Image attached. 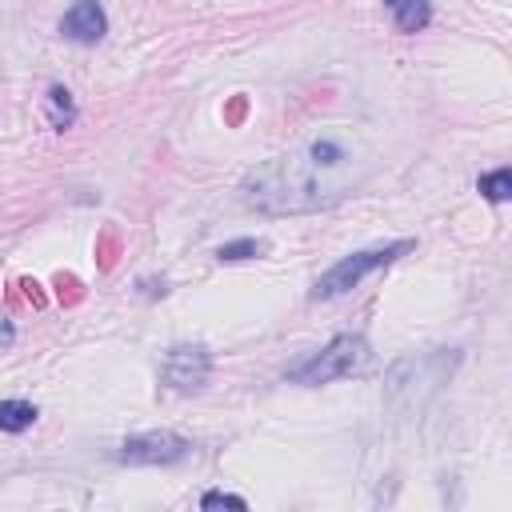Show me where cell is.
I'll return each mask as SVG.
<instances>
[{
  "mask_svg": "<svg viewBox=\"0 0 512 512\" xmlns=\"http://www.w3.org/2000/svg\"><path fill=\"white\" fill-rule=\"evenodd\" d=\"M376 168L372 152L348 136H312L260 168H252L240 184V200L268 216L316 212L344 200L352 188L368 180Z\"/></svg>",
  "mask_w": 512,
  "mask_h": 512,
  "instance_id": "cell-1",
  "label": "cell"
},
{
  "mask_svg": "<svg viewBox=\"0 0 512 512\" xmlns=\"http://www.w3.org/2000/svg\"><path fill=\"white\" fill-rule=\"evenodd\" d=\"M368 340L364 336H336L332 344H324L320 352H312L308 360L288 368L292 384H328L340 376H356L368 368Z\"/></svg>",
  "mask_w": 512,
  "mask_h": 512,
  "instance_id": "cell-2",
  "label": "cell"
},
{
  "mask_svg": "<svg viewBox=\"0 0 512 512\" xmlns=\"http://www.w3.org/2000/svg\"><path fill=\"white\" fill-rule=\"evenodd\" d=\"M412 248V240H396V244H388V248H364V252H352V256H344V260H336L316 284H312V300H332V296H340V292H348V288H356L368 272H376V268H384V264H392L396 256H404Z\"/></svg>",
  "mask_w": 512,
  "mask_h": 512,
  "instance_id": "cell-3",
  "label": "cell"
},
{
  "mask_svg": "<svg viewBox=\"0 0 512 512\" xmlns=\"http://www.w3.org/2000/svg\"><path fill=\"white\" fill-rule=\"evenodd\" d=\"M160 376H164L168 388L196 392V388H204L208 376H212V356H208V348H200V344H176V348L164 356Z\"/></svg>",
  "mask_w": 512,
  "mask_h": 512,
  "instance_id": "cell-4",
  "label": "cell"
},
{
  "mask_svg": "<svg viewBox=\"0 0 512 512\" xmlns=\"http://www.w3.org/2000/svg\"><path fill=\"white\" fill-rule=\"evenodd\" d=\"M188 452H192V444L176 432H140V436H128L120 444L124 464H176Z\"/></svg>",
  "mask_w": 512,
  "mask_h": 512,
  "instance_id": "cell-5",
  "label": "cell"
},
{
  "mask_svg": "<svg viewBox=\"0 0 512 512\" xmlns=\"http://www.w3.org/2000/svg\"><path fill=\"white\" fill-rule=\"evenodd\" d=\"M60 32L76 44H96L104 32H108V20H104V8L96 0H76L64 20H60Z\"/></svg>",
  "mask_w": 512,
  "mask_h": 512,
  "instance_id": "cell-6",
  "label": "cell"
},
{
  "mask_svg": "<svg viewBox=\"0 0 512 512\" xmlns=\"http://www.w3.org/2000/svg\"><path fill=\"white\" fill-rule=\"evenodd\" d=\"M384 4H388V12H392L400 32H420L432 20V4L428 0H384Z\"/></svg>",
  "mask_w": 512,
  "mask_h": 512,
  "instance_id": "cell-7",
  "label": "cell"
},
{
  "mask_svg": "<svg viewBox=\"0 0 512 512\" xmlns=\"http://www.w3.org/2000/svg\"><path fill=\"white\" fill-rule=\"evenodd\" d=\"M36 420V404L28 400H0V432H24Z\"/></svg>",
  "mask_w": 512,
  "mask_h": 512,
  "instance_id": "cell-8",
  "label": "cell"
},
{
  "mask_svg": "<svg viewBox=\"0 0 512 512\" xmlns=\"http://www.w3.org/2000/svg\"><path fill=\"white\" fill-rule=\"evenodd\" d=\"M480 196H488V200H508L512 196V172L508 168H496V172H488V176H480Z\"/></svg>",
  "mask_w": 512,
  "mask_h": 512,
  "instance_id": "cell-9",
  "label": "cell"
},
{
  "mask_svg": "<svg viewBox=\"0 0 512 512\" xmlns=\"http://www.w3.org/2000/svg\"><path fill=\"white\" fill-rule=\"evenodd\" d=\"M268 252V240H232V244H220L216 248V260H248V256H260Z\"/></svg>",
  "mask_w": 512,
  "mask_h": 512,
  "instance_id": "cell-10",
  "label": "cell"
},
{
  "mask_svg": "<svg viewBox=\"0 0 512 512\" xmlns=\"http://www.w3.org/2000/svg\"><path fill=\"white\" fill-rule=\"evenodd\" d=\"M200 504H204V508H240V512L248 508L244 496H232V492H208Z\"/></svg>",
  "mask_w": 512,
  "mask_h": 512,
  "instance_id": "cell-11",
  "label": "cell"
},
{
  "mask_svg": "<svg viewBox=\"0 0 512 512\" xmlns=\"http://www.w3.org/2000/svg\"><path fill=\"white\" fill-rule=\"evenodd\" d=\"M48 96H52V104H56V112H60V116H56V128H64V124L72 120V104H68V92H64V88H52Z\"/></svg>",
  "mask_w": 512,
  "mask_h": 512,
  "instance_id": "cell-12",
  "label": "cell"
},
{
  "mask_svg": "<svg viewBox=\"0 0 512 512\" xmlns=\"http://www.w3.org/2000/svg\"><path fill=\"white\" fill-rule=\"evenodd\" d=\"M16 340V332H12V324H8V316H0V352L8 348Z\"/></svg>",
  "mask_w": 512,
  "mask_h": 512,
  "instance_id": "cell-13",
  "label": "cell"
}]
</instances>
